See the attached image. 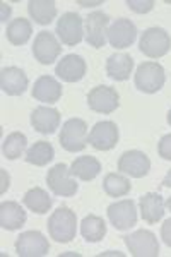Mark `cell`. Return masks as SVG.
I'll use <instances>...</instances> for the list:
<instances>
[{"label":"cell","mask_w":171,"mask_h":257,"mask_svg":"<svg viewBox=\"0 0 171 257\" xmlns=\"http://www.w3.org/2000/svg\"><path fill=\"white\" fill-rule=\"evenodd\" d=\"M47 184L50 190H52L55 196H60V197L76 196V192L79 189L77 182L70 175V168L64 163H58L48 170Z\"/></svg>","instance_id":"5b68a950"},{"label":"cell","mask_w":171,"mask_h":257,"mask_svg":"<svg viewBox=\"0 0 171 257\" xmlns=\"http://www.w3.org/2000/svg\"><path fill=\"white\" fill-rule=\"evenodd\" d=\"M55 33L65 47H76L84 38V23L76 12H65L57 21Z\"/></svg>","instance_id":"8992f818"},{"label":"cell","mask_w":171,"mask_h":257,"mask_svg":"<svg viewBox=\"0 0 171 257\" xmlns=\"http://www.w3.org/2000/svg\"><path fill=\"white\" fill-rule=\"evenodd\" d=\"M108 219L111 221L116 230H128L137 223V209L135 202L132 199H123V201L113 202L108 206Z\"/></svg>","instance_id":"8fae6325"},{"label":"cell","mask_w":171,"mask_h":257,"mask_svg":"<svg viewBox=\"0 0 171 257\" xmlns=\"http://www.w3.org/2000/svg\"><path fill=\"white\" fill-rule=\"evenodd\" d=\"M168 123H169V125H171V110L168 111Z\"/></svg>","instance_id":"f35d334b"},{"label":"cell","mask_w":171,"mask_h":257,"mask_svg":"<svg viewBox=\"0 0 171 257\" xmlns=\"http://www.w3.org/2000/svg\"><path fill=\"white\" fill-rule=\"evenodd\" d=\"M130 180L120 173H108L103 180V189L111 197H123L130 192Z\"/></svg>","instance_id":"f1b7e54d"},{"label":"cell","mask_w":171,"mask_h":257,"mask_svg":"<svg viewBox=\"0 0 171 257\" xmlns=\"http://www.w3.org/2000/svg\"><path fill=\"white\" fill-rule=\"evenodd\" d=\"M162 185H164V187H171V170L166 173V177L162 178Z\"/></svg>","instance_id":"d590c367"},{"label":"cell","mask_w":171,"mask_h":257,"mask_svg":"<svg viewBox=\"0 0 171 257\" xmlns=\"http://www.w3.org/2000/svg\"><path fill=\"white\" fill-rule=\"evenodd\" d=\"M101 2H79V6L82 7H93V6H99Z\"/></svg>","instance_id":"8d00e7d4"},{"label":"cell","mask_w":171,"mask_h":257,"mask_svg":"<svg viewBox=\"0 0 171 257\" xmlns=\"http://www.w3.org/2000/svg\"><path fill=\"white\" fill-rule=\"evenodd\" d=\"M166 81V74L161 64L157 62H144L137 67L135 72V86L139 91L147 94L157 93Z\"/></svg>","instance_id":"3957f363"},{"label":"cell","mask_w":171,"mask_h":257,"mask_svg":"<svg viewBox=\"0 0 171 257\" xmlns=\"http://www.w3.org/2000/svg\"><path fill=\"white\" fill-rule=\"evenodd\" d=\"M106 38L110 41L111 47L115 48H127L135 41L137 38V28L130 19L120 18L115 23H111V26L108 28Z\"/></svg>","instance_id":"5bb4252c"},{"label":"cell","mask_w":171,"mask_h":257,"mask_svg":"<svg viewBox=\"0 0 171 257\" xmlns=\"http://www.w3.org/2000/svg\"><path fill=\"white\" fill-rule=\"evenodd\" d=\"M118 143V127L115 122H98L89 132V144L98 151H110Z\"/></svg>","instance_id":"7c38bea8"},{"label":"cell","mask_w":171,"mask_h":257,"mask_svg":"<svg viewBox=\"0 0 171 257\" xmlns=\"http://www.w3.org/2000/svg\"><path fill=\"white\" fill-rule=\"evenodd\" d=\"M89 143L87 136V123L82 118H69L62 125L60 146L69 153H77L86 149Z\"/></svg>","instance_id":"7a4b0ae2"},{"label":"cell","mask_w":171,"mask_h":257,"mask_svg":"<svg viewBox=\"0 0 171 257\" xmlns=\"http://www.w3.org/2000/svg\"><path fill=\"white\" fill-rule=\"evenodd\" d=\"M50 243L40 231H24L16 240V252L19 257H41L47 255Z\"/></svg>","instance_id":"30bf717a"},{"label":"cell","mask_w":171,"mask_h":257,"mask_svg":"<svg viewBox=\"0 0 171 257\" xmlns=\"http://www.w3.org/2000/svg\"><path fill=\"white\" fill-rule=\"evenodd\" d=\"M48 233L58 243H69L76 238L77 216L69 208H58L48 219Z\"/></svg>","instance_id":"6da1fadb"},{"label":"cell","mask_w":171,"mask_h":257,"mask_svg":"<svg viewBox=\"0 0 171 257\" xmlns=\"http://www.w3.org/2000/svg\"><path fill=\"white\" fill-rule=\"evenodd\" d=\"M140 214L149 225H154L164 216V201L157 192H149L140 197Z\"/></svg>","instance_id":"44dd1931"},{"label":"cell","mask_w":171,"mask_h":257,"mask_svg":"<svg viewBox=\"0 0 171 257\" xmlns=\"http://www.w3.org/2000/svg\"><path fill=\"white\" fill-rule=\"evenodd\" d=\"M127 6L137 14H147L154 9V0H127Z\"/></svg>","instance_id":"4dcf8cb0"},{"label":"cell","mask_w":171,"mask_h":257,"mask_svg":"<svg viewBox=\"0 0 171 257\" xmlns=\"http://www.w3.org/2000/svg\"><path fill=\"white\" fill-rule=\"evenodd\" d=\"M55 74L65 82H77L86 76V60L81 55H65L57 64Z\"/></svg>","instance_id":"2e32d148"},{"label":"cell","mask_w":171,"mask_h":257,"mask_svg":"<svg viewBox=\"0 0 171 257\" xmlns=\"http://www.w3.org/2000/svg\"><path fill=\"white\" fill-rule=\"evenodd\" d=\"M28 12L35 23L48 26L57 18V4L53 0H31L28 4Z\"/></svg>","instance_id":"cb8c5ba5"},{"label":"cell","mask_w":171,"mask_h":257,"mask_svg":"<svg viewBox=\"0 0 171 257\" xmlns=\"http://www.w3.org/2000/svg\"><path fill=\"white\" fill-rule=\"evenodd\" d=\"M62 53V47L55 38V35L50 31H40L33 43V55L43 65L53 64L58 55Z\"/></svg>","instance_id":"9c48e42d"},{"label":"cell","mask_w":171,"mask_h":257,"mask_svg":"<svg viewBox=\"0 0 171 257\" xmlns=\"http://www.w3.org/2000/svg\"><path fill=\"white\" fill-rule=\"evenodd\" d=\"M157 153L162 160H169L171 161V134L162 136L159 144H157Z\"/></svg>","instance_id":"1f68e13d"},{"label":"cell","mask_w":171,"mask_h":257,"mask_svg":"<svg viewBox=\"0 0 171 257\" xmlns=\"http://www.w3.org/2000/svg\"><path fill=\"white\" fill-rule=\"evenodd\" d=\"M31 35H33V26H31V23L24 18L11 21L9 26H7V31H6L7 40H9L12 45H16V47L28 43L29 38H31Z\"/></svg>","instance_id":"4316f807"},{"label":"cell","mask_w":171,"mask_h":257,"mask_svg":"<svg viewBox=\"0 0 171 257\" xmlns=\"http://www.w3.org/2000/svg\"><path fill=\"white\" fill-rule=\"evenodd\" d=\"M31 125L40 134H55V131L60 125V111L50 106H38L31 113Z\"/></svg>","instance_id":"ac0fdd59"},{"label":"cell","mask_w":171,"mask_h":257,"mask_svg":"<svg viewBox=\"0 0 171 257\" xmlns=\"http://www.w3.org/2000/svg\"><path fill=\"white\" fill-rule=\"evenodd\" d=\"M101 172V163L94 158V156H79L70 165V175L77 177L79 180H94Z\"/></svg>","instance_id":"603a6c76"},{"label":"cell","mask_w":171,"mask_h":257,"mask_svg":"<svg viewBox=\"0 0 171 257\" xmlns=\"http://www.w3.org/2000/svg\"><path fill=\"white\" fill-rule=\"evenodd\" d=\"M0 88L9 96H21L28 88V76L19 67H4L0 72Z\"/></svg>","instance_id":"e0dca14e"},{"label":"cell","mask_w":171,"mask_h":257,"mask_svg":"<svg viewBox=\"0 0 171 257\" xmlns=\"http://www.w3.org/2000/svg\"><path fill=\"white\" fill-rule=\"evenodd\" d=\"M26 223V211L21 208L19 202L6 201L0 204V226L4 230H19Z\"/></svg>","instance_id":"ffe728a7"},{"label":"cell","mask_w":171,"mask_h":257,"mask_svg":"<svg viewBox=\"0 0 171 257\" xmlns=\"http://www.w3.org/2000/svg\"><path fill=\"white\" fill-rule=\"evenodd\" d=\"M139 47L145 57L159 59L171 50V36L162 28H149L140 36Z\"/></svg>","instance_id":"277c9868"},{"label":"cell","mask_w":171,"mask_h":257,"mask_svg":"<svg viewBox=\"0 0 171 257\" xmlns=\"http://www.w3.org/2000/svg\"><path fill=\"white\" fill-rule=\"evenodd\" d=\"M110 18L105 12H91L86 18V41L94 48H103L106 43V33Z\"/></svg>","instance_id":"9a60e30c"},{"label":"cell","mask_w":171,"mask_h":257,"mask_svg":"<svg viewBox=\"0 0 171 257\" xmlns=\"http://www.w3.org/2000/svg\"><path fill=\"white\" fill-rule=\"evenodd\" d=\"M87 105L96 113H113L120 105V96L115 88L110 86H96L87 94Z\"/></svg>","instance_id":"ba28073f"},{"label":"cell","mask_w":171,"mask_h":257,"mask_svg":"<svg viewBox=\"0 0 171 257\" xmlns=\"http://www.w3.org/2000/svg\"><path fill=\"white\" fill-rule=\"evenodd\" d=\"M33 98L43 103H57L62 98V84L52 76H41L33 86Z\"/></svg>","instance_id":"d6986e66"},{"label":"cell","mask_w":171,"mask_h":257,"mask_svg":"<svg viewBox=\"0 0 171 257\" xmlns=\"http://www.w3.org/2000/svg\"><path fill=\"white\" fill-rule=\"evenodd\" d=\"M81 233L87 242H101L103 237L106 235V223L103 218L96 216V214H89L82 219L81 223Z\"/></svg>","instance_id":"484cf974"},{"label":"cell","mask_w":171,"mask_h":257,"mask_svg":"<svg viewBox=\"0 0 171 257\" xmlns=\"http://www.w3.org/2000/svg\"><path fill=\"white\" fill-rule=\"evenodd\" d=\"M23 202L28 209H31L33 213L45 214L48 213L52 208V197L48 196V192L41 187L29 189L23 197Z\"/></svg>","instance_id":"d4e9b609"},{"label":"cell","mask_w":171,"mask_h":257,"mask_svg":"<svg viewBox=\"0 0 171 257\" xmlns=\"http://www.w3.org/2000/svg\"><path fill=\"white\" fill-rule=\"evenodd\" d=\"M53 156H55V149H53L52 144L48 141H38L28 149L26 161L31 165H36V167H45L53 160Z\"/></svg>","instance_id":"83f0119b"},{"label":"cell","mask_w":171,"mask_h":257,"mask_svg":"<svg viewBox=\"0 0 171 257\" xmlns=\"http://www.w3.org/2000/svg\"><path fill=\"white\" fill-rule=\"evenodd\" d=\"M125 245L128 247L132 255L135 257H157L159 255V243L152 231L137 230L123 237Z\"/></svg>","instance_id":"52a82bcc"},{"label":"cell","mask_w":171,"mask_h":257,"mask_svg":"<svg viewBox=\"0 0 171 257\" xmlns=\"http://www.w3.org/2000/svg\"><path fill=\"white\" fill-rule=\"evenodd\" d=\"M133 60L127 53H113L106 60V74L113 81H127L132 74Z\"/></svg>","instance_id":"7402d4cb"},{"label":"cell","mask_w":171,"mask_h":257,"mask_svg":"<svg viewBox=\"0 0 171 257\" xmlns=\"http://www.w3.org/2000/svg\"><path fill=\"white\" fill-rule=\"evenodd\" d=\"M161 238L168 247H171V218L166 219L161 226Z\"/></svg>","instance_id":"d6a6232c"},{"label":"cell","mask_w":171,"mask_h":257,"mask_svg":"<svg viewBox=\"0 0 171 257\" xmlns=\"http://www.w3.org/2000/svg\"><path fill=\"white\" fill-rule=\"evenodd\" d=\"M166 208H168V209L171 211V197L168 199V201H166Z\"/></svg>","instance_id":"74e56055"},{"label":"cell","mask_w":171,"mask_h":257,"mask_svg":"<svg viewBox=\"0 0 171 257\" xmlns=\"http://www.w3.org/2000/svg\"><path fill=\"white\" fill-rule=\"evenodd\" d=\"M2 178H4V184H2V194L6 192V189H9V175L6 173V170H2Z\"/></svg>","instance_id":"e575fe53"},{"label":"cell","mask_w":171,"mask_h":257,"mask_svg":"<svg viewBox=\"0 0 171 257\" xmlns=\"http://www.w3.org/2000/svg\"><path fill=\"white\" fill-rule=\"evenodd\" d=\"M118 170L125 175H130L133 178H142L151 170V160L142 151H125L118 160Z\"/></svg>","instance_id":"4fadbf2b"},{"label":"cell","mask_w":171,"mask_h":257,"mask_svg":"<svg viewBox=\"0 0 171 257\" xmlns=\"http://www.w3.org/2000/svg\"><path fill=\"white\" fill-rule=\"evenodd\" d=\"M0 7H2V18H0V21H2V23H4V21H6V18H9V14H11V7L7 6L6 2L0 4Z\"/></svg>","instance_id":"836d02e7"},{"label":"cell","mask_w":171,"mask_h":257,"mask_svg":"<svg viewBox=\"0 0 171 257\" xmlns=\"http://www.w3.org/2000/svg\"><path fill=\"white\" fill-rule=\"evenodd\" d=\"M28 146V138L21 132H12L6 138L2 144V153L6 158L9 160H18L24 153V149Z\"/></svg>","instance_id":"f546056e"}]
</instances>
